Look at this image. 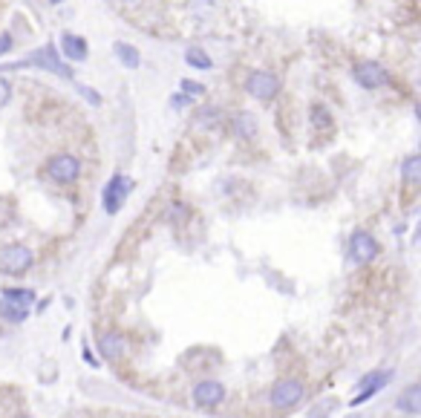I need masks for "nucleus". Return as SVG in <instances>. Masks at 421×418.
I'll return each mask as SVG.
<instances>
[{
  "label": "nucleus",
  "mask_w": 421,
  "mask_h": 418,
  "mask_svg": "<svg viewBox=\"0 0 421 418\" xmlns=\"http://www.w3.org/2000/svg\"><path fill=\"white\" fill-rule=\"evenodd\" d=\"M12 67H41V70H46V72H55L58 78H73V67L64 64V58L58 55V49H55L52 44L41 46V49H35V52H29L23 61H18V64H12Z\"/></svg>",
  "instance_id": "nucleus-1"
},
{
  "label": "nucleus",
  "mask_w": 421,
  "mask_h": 418,
  "mask_svg": "<svg viewBox=\"0 0 421 418\" xmlns=\"http://www.w3.org/2000/svg\"><path fill=\"white\" fill-rule=\"evenodd\" d=\"M246 89H249V96L257 99V101H272V99L280 93V81H277V75H272V72L257 70V72H251V75L246 78Z\"/></svg>",
  "instance_id": "nucleus-2"
},
{
  "label": "nucleus",
  "mask_w": 421,
  "mask_h": 418,
  "mask_svg": "<svg viewBox=\"0 0 421 418\" xmlns=\"http://www.w3.org/2000/svg\"><path fill=\"white\" fill-rule=\"evenodd\" d=\"M378 257V240L367 231H355L349 236V260L355 265H367Z\"/></svg>",
  "instance_id": "nucleus-3"
},
{
  "label": "nucleus",
  "mask_w": 421,
  "mask_h": 418,
  "mask_svg": "<svg viewBox=\"0 0 421 418\" xmlns=\"http://www.w3.org/2000/svg\"><path fill=\"white\" fill-rule=\"evenodd\" d=\"M300 398H303V384L294 381V378L275 384L272 395H268V401H272L275 410H291L294 404H300Z\"/></svg>",
  "instance_id": "nucleus-4"
},
{
  "label": "nucleus",
  "mask_w": 421,
  "mask_h": 418,
  "mask_svg": "<svg viewBox=\"0 0 421 418\" xmlns=\"http://www.w3.org/2000/svg\"><path fill=\"white\" fill-rule=\"evenodd\" d=\"M130 191H133V182H130L127 176H122V173L113 176L110 185L104 188V196H101V199H104V211H107V214H118Z\"/></svg>",
  "instance_id": "nucleus-5"
},
{
  "label": "nucleus",
  "mask_w": 421,
  "mask_h": 418,
  "mask_svg": "<svg viewBox=\"0 0 421 418\" xmlns=\"http://www.w3.org/2000/svg\"><path fill=\"white\" fill-rule=\"evenodd\" d=\"M46 173L55 179V182L70 185V182H75V179H78V173H81V162H78L75 156H70V153H61V156L49 159V165H46Z\"/></svg>",
  "instance_id": "nucleus-6"
},
{
  "label": "nucleus",
  "mask_w": 421,
  "mask_h": 418,
  "mask_svg": "<svg viewBox=\"0 0 421 418\" xmlns=\"http://www.w3.org/2000/svg\"><path fill=\"white\" fill-rule=\"evenodd\" d=\"M29 265H32V251L29 248H23V246L0 248V268H4L6 274H23Z\"/></svg>",
  "instance_id": "nucleus-7"
},
{
  "label": "nucleus",
  "mask_w": 421,
  "mask_h": 418,
  "mask_svg": "<svg viewBox=\"0 0 421 418\" xmlns=\"http://www.w3.org/2000/svg\"><path fill=\"white\" fill-rule=\"evenodd\" d=\"M352 78H355L360 87H364V89H378V87H384V84L389 81L387 70H384L381 64H375V61L358 64V67L352 70Z\"/></svg>",
  "instance_id": "nucleus-8"
},
{
  "label": "nucleus",
  "mask_w": 421,
  "mask_h": 418,
  "mask_svg": "<svg viewBox=\"0 0 421 418\" xmlns=\"http://www.w3.org/2000/svg\"><path fill=\"white\" fill-rule=\"evenodd\" d=\"M225 398V386L220 381H202L194 386V401L196 407H217Z\"/></svg>",
  "instance_id": "nucleus-9"
},
{
  "label": "nucleus",
  "mask_w": 421,
  "mask_h": 418,
  "mask_svg": "<svg viewBox=\"0 0 421 418\" xmlns=\"http://www.w3.org/2000/svg\"><path fill=\"white\" fill-rule=\"evenodd\" d=\"M389 378H393V372H389V369H378V372L364 375V378H360V384H358V386H364V390H360V395H358L352 404H364L367 398H372L375 393H381L384 386L389 384Z\"/></svg>",
  "instance_id": "nucleus-10"
},
{
  "label": "nucleus",
  "mask_w": 421,
  "mask_h": 418,
  "mask_svg": "<svg viewBox=\"0 0 421 418\" xmlns=\"http://www.w3.org/2000/svg\"><path fill=\"white\" fill-rule=\"evenodd\" d=\"M125 349H127L125 338L115 335V332H107L99 338V352H101V357H107V361H118V357L125 355Z\"/></svg>",
  "instance_id": "nucleus-11"
},
{
  "label": "nucleus",
  "mask_w": 421,
  "mask_h": 418,
  "mask_svg": "<svg viewBox=\"0 0 421 418\" xmlns=\"http://www.w3.org/2000/svg\"><path fill=\"white\" fill-rule=\"evenodd\" d=\"M396 407H398L401 412H407V415H421V386H418V384H410L407 390L398 395Z\"/></svg>",
  "instance_id": "nucleus-12"
},
{
  "label": "nucleus",
  "mask_w": 421,
  "mask_h": 418,
  "mask_svg": "<svg viewBox=\"0 0 421 418\" xmlns=\"http://www.w3.org/2000/svg\"><path fill=\"white\" fill-rule=\"evenodd\" d=\"M61 49H64V55H67V61H84V58H87V41H84L81 35L67 32V35L61 38Z\"/></svg>",
  "instance_id": "nucleus-13"
},
{
  "label": "nucleus",
  "mask_w": 421,
  "mask_h": 418,
  "mask_svg": "<svg viewBox=\"0 0 421 418\" xmlns=\"http://www.w3.org/2000/svg\"><path fill=\"white\" fill-rule=\"evenodd\" d=\"M231 133H234L237 139H254V133H257L254 115H251V113H237L234 122H231Z\"/></svg>",
  "instance_id": "nucleus-14"
},
{
  "label": "nucleus",
  "mask_w": 421,
  "mask_h": 418,
  "mask_svg": "<svg viewBox=\"0 0 421 418\" xmlns=\"http://www.w3.org/2000/svg\"><path fill=\"white\" fill-rule=\"evenodd\" d=\"M113 52H115V58H118V61H122L127 70H136V67L142 64L139 49H136V46H130V44H115V46H113Z\"/></svg>",
  "instance_id": "nucleus-15"
},
{
  "label": "nucleus",
  "mask_w": 421,
  "mask_h": 418,
  "mask_svg": "<svg viewBox=\"0 0 421 418\" xmlns=\"http://www.w3.org/2000/svg\"><path fill=\"white\" fill-rule=\"evenodd\" d=\"M0 317L9 320V323H23V320L29 317V309H23V306H18V303H9V300H4V297H0Z\"/></svg>",
  "instance_id": "nucleus-16"
},
{
  "label": "nucleus",
  "mask_w": 421,
  "mask_h": 418,
  "mask_svg": "<svg viewBox=\"0 0 421 418\" xmlns=\"http://www.w3.org/2000/svg\"><path fill=\"white\" fill-rule=\"evenodd\" d=\"M4 300H9V303H18V306L29 309V306L35 303V294L29 291V289H6V291H4Z\"/></svg>",
  "instance_id": "nucleus-17"
},
{
  "label": "nucleus",
  "mask_w": 421,
  "mask_h": 418,
  "mask_svg": "<svg viewBox=\"0 0 421 418\" xmlns=\"http://www.w3.org/2000/svg\"><path fill=\"white\" fill-rule=\"evenodd\" d=\"M401 173H404V179L410 185L421 182V156H407L404 165H401Z\"/></svg>",
  "instance_id": "nucleus-18"
},
{
  "label": "nucleus",
  "mask_w": 421,
  "mask_h": 418,
  "mask_svg": "<svg viewBox=\"0 0 421 418\" xmlns=\"http://www.w3.org/2000/svg\"><path fill=\"white\" fill-rule=\"evenodd\" d=\"M185 61H188L191 67H196V70H210V55H208L205 49H199V46H191V49L185 52Z\"/></svg>",
  "instance_id": "nucleus-19"
},
{
  "label": "nucleus",
  "mask_w": 421,
  "mask_h": 418,
  "mask_svg": "<svg viewBox=\"0 0 421 418\" xmlns=\"http://www.w3.org/2000/svg\"><path fill=\"white\" fill-rule=\"evenodd\" d=\"M312 125L315 127H329V125H332V115H329L326 107H312Z\"/></svg>",
  "instance_id": "nucleus-20"
},
{
  "label": "nucleus",
  "mask_w": 421,
  "mask_h": 418,
  "mask_svg": "<svg viewBox=\"0 0 421 418\" xmlns=\"http://www.w3.org/2000/svg\"><path fill=\"white\" fill-rule=\"evenodd\" d=\"M179 87H182V93H185L188 99H202V96H205V87L196 84V81H182Z\"/></svg>",
  "instance_id": "nucleus-21"
},
{
  "label": "nucleus",
  "mask_w": 421,
  "mask_h": 418,
  "mask_svg": "<svg viewBox=\"0 0 421 418\" xmlns=\"http://www.w3.org/2000/svg\"><path fill=\"white\" fill-rule=\"evenodd\" d=\"M12 99V84L6 78H0V107H6Z\"/></svg>",
  "instance_id": "nucleus-22"
},
{
  "label": "nucleus",
  "mask_w": 421,
  "mask_h": 418,
  "mask_svg": "<svg viewBox=\"0 0 421 418\" xmlns=\"http://www.w3.org/2000/svg\"><path fill=\"white\" fill-rule=\"evenodd\" d=\"M12 49V35H0V55Z\"/></svg>",
  "instance_id": "nucleus-23"
},
{
  "label": "nucleus",
  "mask_w": 421,
  "mask_h": 418,
  "mask_svg": "<svg viewBox=\"0 0 421 418\" xmlns=\"http://www.w3.org/2000/svg\"><path fill=\"white\" fill-rule=\"evenodd\" d=\"M49 4H64V0H49Z\"/></svg>",
  "instance_id": "nucleus-24"
},
{
  "label": "nucleus",
  "mask_w": 421,
  "mask_h": 418,
  "mask_svg": "<svg viewBox=\"0 0 421 418\" xmlns=\"http://www.w3.org/2000/svg\"><path fill=\"white\" fill-rule=\"evenodd\" d=\"M122 4H136V0H122Z\"/></svg>",
  "instance_id": "nucleus-25"
},
{
  "label": "nucleus",
  "mask_w": 421,
  "mask_h": 418,
  "mask_svg": "<svg viewBox=\"0 0 421 418\" xmlns=\"http://www.w3.org/2000/svg\"><path fill=\"white\" fill-rule=\"evenodd\" d=\"M0 412H4V410H0Z\"/></svg>",
  "instance_id": "nucleus-26"
}]
</instances>
